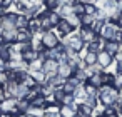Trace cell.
Masks as SVG:
<instances>
[{"label":"cell","instance_id":"816d5d0a","mask_svg":"<svg viewBox=\"0 0 122 117\" xmlns=\"http://www.w3.org/2000/svg\"><path fill=\"white\" fill-rule=\"evenodd\" d=\"M120 47H122V39H120Z\"/></svg>","mask_w":122,"mask_h":117},{"label":"cell","instance_id":"7c38bea8","mask_svg":"<svg viewBox=\"0 0 122 117\" xmlns=\"http://www.w3.org/2000/svg\"><path fill=\"white\" fill-rule=\"evenodd\" d=\"M87 82H89V84H92L94 87L100 89V87L104 85V72H100V74H92V75L87 79Z\"/></svg>","mask_w":122,"mask_h":117},{"label":"cell","instance_id":"d4e9b609","mask_svg":"<svg viewBox=\"0 0 122 117\" xmlns=\"http://www.w3.org/2000/svg\"><path fill=\"white\" fill-rule=\"evenodd\" d=\"M65 95H67V94L62 90V87L55 89V90H54V99H55V104L62 105V100H64V97H65Z\"/></svg>","mask_w":122,"mask_h":117},{"label":"cell","instance_id":"d6986e66","mask_svg":"<svg viewBox=\"0 0 122 117\" xmlns=\"http://www.w3.org/2000/svg\"><path fill=\"white\" fill-rule=\"evenodd\" d=\"M47 82H49L50 85H54L55 89H59V87H62V85L65 84V79H64V77H60V75L57 74V75H54V77H50V79H49Z\"/></svg>","mask_w":122,"mask_h":117},{"label":"cell","instance_id":"b9f144b4","mask_svg":"<svg viewBox=\"0 0 122 117\" xmlns=\"http://www.w3.org/2000/svg\"><path fill=\"white\" fill-rule=\"evenodd\" d=\"M107 117H122L120 114H112V115H107Z\"/></svg>","mask_w":122,"mask_h":117},{"label":"cell","instance_id":"836d02e7","mask_svg":"<svg viewBox=\"0 0 122 117\" xmlns=\"http://www.w3.org/2000/svg\"><path fill=\"white\" fill-rule=\"evenodd\" d=\"M42 117H62V115H60V112H49V110H45Z\"/></svg>","mask_w":122,"mask_h":117},{"label":"cell","instance_id":"ab89813d","mask_svg":"<svg viewBox=\"0 0 122 117\" xmlns=\"http://www.w3.org/2000/svg\"><path fill=\"white\" fill-rule=\"evenodd\" d=\"M117 25H119V29H122V12H120L119 17H117Z\"/></svg>","mask_w":122,"mask_h":117},{"label":"cell","instance_id":"4316f807","mask_svg":"<svg viewBox=\"0 0 122 117\" xmlns=\"http://www.w3.org/2000/svg\"><path fill=\"white\" fill-rule=\"evenodd\" d=\"M42 60L40 59H37V60H34V62H30L29 64V72H34V70H42Z\"/></svg>","mask_w":122,"mask_h":117},{"label":"cell","instance_id":"4fadbf2b","mask_svg":"<svg viewBox=\"0 0 122 117\" xmlns=\"http://www.w3.org/2000/svg\"><path fill=\"white\" fill-rule=\"evenodd\" d=\"M72 95H74V99H75L77 104H84V100H85V97H87V92H85V89H84V84L79 85V87L74 90Z\"/></svg>","mask_w":122,"mask_h":117},{"label":"cell","instance_id":"8d00e7d4","mask_svg":"<svg viewBox=\"0 0 122 117\" xmlns=\"http://www.w3.org/2000/svg\"><path fill=\"white\" fill-rule=\"evenodd\" d=\"M7 99V94H5V89L4 87H0V102L2 100H5Z\"/></svg>","mask_w":122,"mask_h":117},{"label":"cell","instance_id":"d6a6232c","mask_svg":"<svg viewBox=\"0 0 122 117\" xmlns=\"http://www.w3.org/2000/svg\"><path fill=\"white\" fill-rule=\"evenodd\" d=\"M72 102H75L74 95H72V94H67V95L64 97V100H62V105H69V104H72Z\"/></svg>","mask_w":122,"mask_h":117},{"label":"cell","instance_id":"484cf974","mask_svg":"<svg viewBox=\"0 0 122 117\" xmlns=\"http://www.w3.org/2000/svg\"><path fill=\"white\" fill-rule=\"evenodd\" d=\"M79 114H82V115H85V117H92V115H94V109H90V107L85 105V104H79Z\"/></svg>","mask_w":122,"mask_h":117},{"label":"cell","instance_id":"8fae6325","mask_svg":"<svg viewBox=\"0 0 122 117\" xmlns=\"http://www.w3.org/2000/svg\"><path fill=\"white\" fill-rule=\"evenodd\" d=\"M74 72H75V70H74L69 64H60V65H59V72H57V74L67 80L69 77H72V75H74Z\"/></svg>","mask_w":122,"mask_h":117},{"label":"cell","instance_id":"6da1fadb","mask_svg":"<svg viewBox=\"0 0 122 117\" xmlns=\"http://www.w3.org/2000/svg\"><path fill=\"white\" fill-rule=\"evenodd\" d=\"M97 97H99L100 105H114L117 97H119V90L110 87V85H102L97 90Z\"/></svg>","mask_w":122,"mask_h":117},{"label":"cell","instance_id":"3957f363","mask_svg":"<svg viewBox=\"0 0 122 117\" xmlns=\"http://www.w3.org/2000/svg\"><path fill=\"white\" fill-rule=\"evenodd\" d=\"M40 42L44 44V47L49 50V49H55L59 44H60V39L55 35L54 30H49V32H44L42 37H40Z\"/></svg>","mask_w":122,"mask_h":117},{"label":"cell","instance_id":"2e32d148","mask_svg":"<svg viewBox=\"0 0 122 117\" xmlns=\"http://www.w3.org/2000/svg\"><path fill=\"white\" fill-rule=\"evenodd\" d=\"M30 105H32V107H37V109H42V110H45L49 104H47V99H45L44 95H37V97H35V99L30 102Z\"/></svg>","mask_w":122,"mask_h":117},{"label":"cell","instance_id":"681fc988","mask_svg":"<svg viewBox=\"0 0 122 117\" xmlns=\"http://www.w3.org/2000/svg\"><path fill=\"white\" fill-rule=\"evenodd\" d=\"M94 117H105V115H94Z\"/></svg>","mask_w":122,"mask_h":117},{"label":"cell","instance_id":"60d3db41","mask_svg":"<svg viewBox=\"0 0 122 117\" xmlns=\"http://www.w3.org/2000/svg\"><path fill=\"white\" fill-rule=\"evenodd\" d=\"M82 4H94V0H80Z\"/></svg>","mask_w":122,"mask_h":117},{"label":"cell","instance_id":"e0dca14e","mask_svg":"<svg viewBox=\"0 0 122 117\" xmlns=\"http://www.w3.org/2000/svg\"><path fill=\"white\" fill-rule=\"evenodd\" d=\"M47 19H49V22L52 24V27H57V24L62 20V17L59 15V12L57 10H52V12H47Z\"/></svg>","mask_w":122,"mask_h":117},{"label":"cell","instance_id":"44dd1931","mask_svg":"<svg viewBox=\"0 0 122 117\" xmlns=\"http://www.w3.org/2000/svg\"><path fill=\"white\" fill-rule=\"evenodd\" d=\"M84 104L89 105L90 109H95V107H99L100 102H99V97H97V95H87L85 100H84Z\"/></svg>","mask_w":122,"mask_h":117},{"label":"cell","instance_id":"11a10c76","mask_svg":"<svg viewBox=\"0 0 122 117\" xmlns=\"http://www.w3.org/2000/svg\"><path fill=\"white\" fill-rule=\"evenodd\" d=\"M75 2H79V0H75Z\"/></svg>","mask_w":122,"mask_h":117},{"label":"cell","instance_id":"db71d44e","mask_svg":"<svg viewBox=\"0 0 122 117\" xmlns=\"http://www.w3.org/2000/svg\"><path fill=\"white\" fill-rule=\"evenodd\" d=\"M0 115H2V112H0Z\"/></svg>","mask_w":122,"mask_h":117},{"label":"cell","instance_id":"ffe728a7","mask_svg":"<svg viewBox=\"0 0 122 117\" xmlns=\"http://www.w3.org/2000/svg\"><path fill=\"white\" fill-rule=\"evenodd\" d=\"M84 64L85 65H94V64H97V54H94V52H85V55H84Z\"/></svg>","mask_w":122,"mask_h":117},{"label":"cell","instance_id":"52a82bcc","mask_svg":"<svg viewBox=\"0 0 122 117\" xmlns=\"http://www.w3.org/2000/svg\"><path fill=\"white\" fill-rule=\"evenodd\" d=\"M32 39H34V35H32V32L29 29L17 30V35H15V42L17 44H32Z\"/></svg>","mask_w":122,"mask_h":117},{"label":"cell","instance_id":"ba28073f","mask_svg":"<svg viewBox=\"0 0 122 117\" xmlns=\"http://www.w3.org/2000/svg\"><path fill=\"white\" fill-rule=\"evenodd\" d=\"M112 62H114V57H112L110 54H107L105 50H100V52L97 54V64H100L104 69L110 67V65H112Z\"/></svg>","mask_w":122,"mask_h":117},{"label":"cell","instance_id":"7a4b0ae2","mask_svg":"<svg viewBox=\"0 0 122 117\" xmlns=\"http://www.w3.org/2000/svg\"><path fill=\"white\" fill-rule=\"evenodd\" d=\"M0 112L7 114V115H17V114H20L17 110V99L15 97H7L5 100H2V102H0Z\"/></svg>","mask_w":122,"mask_h":117},{"label":"cell","instance_id":"603a6c76","mask_svg":"<svg viewBox=\"0 0 122 117\" xmlns=\"http://www.w3.org/2000/svg\"><path fill=\"white\" fill-rule=\"evenodd\" d=\"M65 20H67V22L70 24V27H74L75 30H77V29L80 27V17H79V15H75V14H72V15H69V17H67Z\"/></svg>","mask_w":122,"mask_h":117},{"label":"cell","instance_id":"8992f818","mask_svg":"<svg viewBox=\"0 0 122 117\" xmlns=\"http://www.w3.org/2000/svg\"><path fill=\"white\" fill-rule=\"evenodd\" d=\"M117 30H119V25L110 24V22H105V24L102 25V29H100L99 35H100L104 40H114V35H115Z\"/></svg>","mask_w":122,"mask_h":117},{"label":"cell","instance_id":"30bf717a","mask_svg":"<svg viewBox=\"0 0 122 117\" xmlns=\"http://www.w3.org/2000/svg\"><path fill=\"white\" fill-rule=\"evenodd\" d=\"M37 59H39V52H37L35 49H32V47L22 52V60L27 62V64H30V62H34V60H37Z\"/></svg>","mask_w":122,"mask_h":117},{"label":"cell","instance_id":"83f0119b","mask_svg":"<svg viewBox=\"0 0 122 117\" xmlns=\"http://www.w3.org/2000/svg\"><path fill=\"white\" fill-rule=\"evenodd\" d=\"M84 89H85V92H87V95H97V87H94L92 84H89V82H84Z\"/></svg>","mask_w":122,"mask_h":117},{"label":"cell","instance_id":"e575fe53","mask_svg":"<svg viewBox=\"0 0 122 117\" xmlns=\"http://www.w3.org/2000/svg\"><path fill=\"white\" fill-rule=\"evenodd\" d=\"M74 2L75 0H59V7H62V5H74Z\"/></svg>","mask_w":122,"mask_h":117},{"label":"cell","instance_id":"74e56055","mask_svg":"<svg viewBox=\"0 0 122 117\" xmlns=\"http://www.w3.org/2000/svg\"><path fill=\"white\" fill-rule=\"evenodd\" d=\"M115 64H117V62H115ZM115 74H120V75H122V62L117 64V67H115Z\"/></svg>","mask_w":122,"mask_h":117},{"label":"cell","instance_id":"bcb514c9","mask_svg":"<svg viewBox=\"0 0 122 117\" xmlns=\"http://www.w3.org/2000/svg\"><path fill=\"white\" fill-rule=\"evenodd\" d=\"M24 117H35V115H30V114H25Z\"/></svg>","mask_w":122,"mask_h":117},{"label":"cell","instance_id":"f1b7e54d","mask_svg":"<svg viewBox=\"0 0 122 117\" xmlns=\"http://www.w3.org/2000/svg\"><path fill=\"white\" fill-rule=\"evenodd\" d=\"M117 112H119V110H117L115 105H104V112H102V114L107 117V115H112V114H117Z\"/></svg>","mask_w":122,"mask_h":117},{"label":"cell","instance_id":"9c48e42d","mask_svg":"<svg viewBox=\"0 0 122 117\" xmlns=\"http://www.w3.org/2000/svg\"><path fill=\"white\" fill-rule=\"evenodd\" d=\"M122 47H120V42H117V40H105V44H104V50L107 52V54H110L112 57L120 50Z\"/></svg>","mask_w":122,"mask_h":117},{"label":"cell","instance_id":"7dc6e473","mask_svg":"<svg viewBox=\"0 0 122 117\" xmlns=\"http://www.w3.org/2000/svg\"><path fill=\"white\" fill-rule=\"evenodd\" d=\"M0 117H10V115H7V114H2V115H0Z\"/></svg>","mask_w":122,"mask_h":117},{"label":"cell","instance_id":"5bb4252c","mask_svg":"<svg viewBox=\"0 0 122 117\" xmlns=\"http://www.w3.org/2000/svg\"><path fill=\"white\" fill-rule=\"evenodd\" d=\"M29 27V19L24 15V14H17V19H15V29L17 30H25Z\"/></svg>","mask_w":122,"mask_h":117},{"label":"cell","instance_id":"ee69618b","mask_svg":"<svg viewBox=\"0 0 122 117\" xmlns=\"http://www.w3.org/2000/svg\"><path fill=\"white\" fill-rule=\"evenodd\" d=\"M2 34H4V27L0 25V37H2Z\"/></svg>","mask_w":122,"mask_h":117},{"label":"cell","instance_id":"d590c367","mask_svg":"<svg viewBox=\"0 0 122 117\" xmlns=\"http://www.w3.org/2000/svg\"><path fill=\"white\" fill-rule=\"evenodd\" d=\"M114 62H117V64H119V62H122V49L114 55Z\"/></svg>","mask_w":122,"mask_h":117},{"label":"cell","instance_id":"f5cc1de1","mask_svg":"<svg viewBox=\"0 0 122 117\" xmlns=\"http://www.w3.org/2000/svg\"><path fill=\"white\" fill-rule=\"evenodd\" d=\"M0 22H2V19H0Z\"/></svg>","mask_w":122,"mask_h":117},{"label":"cell","instance_id":"f6af8a7d","mask_svg":"<svg viewBox=\"0 0 122 117\" xmlns=\"http://www.w3.org/2000/svg\"><path fill=\"white\" fill-rule=\"evenodd\" d=\"M4 85H5V82H4L2 79H0V87H4Z\"/></svg>","mask_w":122,"mask_h":117},{"label":"cell","instance_id":"cb8c5ba5","mask_svg":"<svg viewBox=\"0 0 122 117\" xmlns=\"http://www.w3.org/2000/svg\"><path fill=\"white\" fill-rule=\"evenodd\" d=\"M94 20H95L94 15H87V14L80 15V25H82V27H90V25L94 24Z\"/></svg>","mask_w":122,"mask_h":117},{"label":"cell","instance_id":"f35d334b","mask_svg":"<svg viewBox=\"0 0 122 117\" xmlns=\"http://www.w3.org/2000/svg\"><path fill=\"white\" fill-rule=\"evenodd\" d=\"M7 69V62L4 59H0V70H5Z\"/></svg>","mask_w":122,"mask_h":117},{"label":"cell","instance_id":"7402d4cb","mask_svg":"<svg viewBox=\"0 0 122 117\" xmlns=\"http://www.w3.org/2000/svg\"><path fill=\"white\" fill-rule=\"evenodd\" d=\"M72 12L75 14V15H84L85 14V7H84V4L80 2V0H79V2H74V5H72Z\"/></svg>","mask_w":122,"mask_h":117},{"label":"cell","instance_id":"4dcf8cb0","mask_svg":"<svg viewBox=\"0 0 122 117\" xmlns=\"http://www.w3.org/2000/svg\"><path fill=\"white\" fill-rule=\"evenodd\" d=\"M84 7H85V14L87 15H95V12H97L95 4H84Z\"/></svg>","mask_w":122,"mask_h":117},{"label":"cell","instance_id":"7bdbcfd3","mask_svg":"<svg viewBox=\"0 0 122 117\" xmlns=\"http://www.w3.org/2000/svg\"><path fill=\"white\" fill-rule=\"evenodd\" d=\"M72 117H85V115H82V114H79V112H77V114H74Z\"/></svg>","mask_w":122,"mask_h":117},{"label":"cell","instance_id":"f907efd6","mask_svg":"<svg viewBox=\"0 0 122 117\" xmlns=\"http://www.w3.org/2000/svg\"><path fill=\"white\" fill-rule=\"evenodd\" d=\"M117 114H120V115H122V109H120V112H117Z\"/></svg>","mask_w":122,"mask_h":117},{"label":"cell","instance_id":"ac0fdd59","mask_svg":"<svg viewBox=\"0 0 122 117\" xmlns=\"http://www.w3.org/2000/svg\"><path fill=\"white\" fill-rule=\"evenodd\" d=\"M29 109H30V102H29V100H25V99H20V100H17V110H19L22 115H25Z\"/></svg>","mask_w":122,"mask_h":117},{"label":"cell","instance_id":"f546056e","mask_svg":"<svg viewBox=\"0 0 122 117\" xmlns=\"http://www.w3.org/2000/svg\"><path fill=\"white\" fill-rule=\"evenodd\" d=\"M112 87H114V89H117L119 92L122 90V75H120V74H115V79H114Z\"/></svg>","mask_w":122,"mask_h":117},{"label":"cell","instance_id":"5b68a950","mask_svg":"<svg viewBox=\"0 0 122 117\" xmlns=\"http://www.w3.org/2000/svg\"><path fill=\"white\" fill-rule=\"evenodd\" d=\"M59 65H60V64H59L57 60H54V59H45V60H44V64H42V72L47 75V80H49L50 77L57 75Z\"/></svg>","mask_w":122,"mask_h":117},{"label":"cell","instance_id":"c3c4849f","mask_svg":"<svg viewBox=\"0 0 122 117\" xmlns=\"http://www.w3.org/2000/svg\"><path fill=\"white\" fill-rule=\"evenodd\" d=\"M2 44H4V39H2V37H0V45H2Z\"/></svg>","mask_w":122,"mask_h":117},{"label":"cell","instance_id":"1f68e13d","mask_svg":"<svg viewBox=\"0 0 122 117\" xmlns=\"http://www.w3.org/2000/svg\"><path fill=\"white\" fill-rule=\"evenodd\" d=\"M75 89H77V87H74L69 80H65V84L62 85V90H64L65 94H74V90H75Z\"/></svg>","mask_w":122,"mask_h":117},{"label":"cell","instance_id":"277c9868","mask_svg":"<svg viewBox=\"0 0 122 117\" xmlns=\"http://www.w3.org/2000/svg\"><path fill=\"white\" fill-rule=\"evenodd\" d=\"M75 34H77V35L82 39V42H84L85 45L92 44V42L97 39V34H95V32H94L90 27H82V25H80V27L75 30Z\"/></svg>","mask_w":122,"mask_h":117},{"label":"cell","instance_id":"9a60e30c","mask_svg":"<svg viewBox=\"0 0 122 117\" xmlns=\"http://www.w3.org/2000/svg\"><path fill=\"white\" fill-rule=\"evenodd\" d=\"M15 35H17V29H4L2 39H4V42H7V44H14V42H15Z\"/></svg>","mask_w":122,"mask_h":117}]
</instances>
